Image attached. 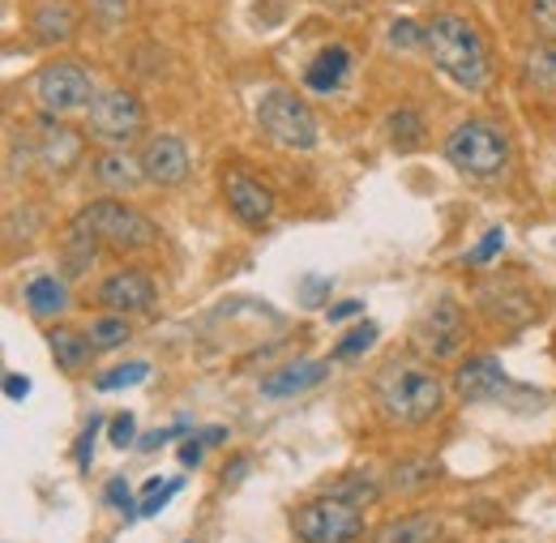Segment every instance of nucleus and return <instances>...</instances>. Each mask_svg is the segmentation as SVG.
<instances>
[{
	"label": "nucleus",
	"instance_id": "26",
	"mask_svg": "<svg viewBox=\"0 0 556 543\" xmlns=\"http://www.w3.org/2000/svg\"><path fill=\"white\" fill-rule=\"evenodd\" d=\"M180 488H185V479H159V476L146 479V483H141V492H146V496H141V505H138V518H154V514H159V509H163Z\"/></svg>",
	"mask_w": 556,
	"mask_h": 543
},
{
	"label": "nucleus",
	"instance_id": "43",
	"mask_svg": "<svg viewBox=\"0 0 556 543\" xmlns=\"http://www.w3.org/2000/svg\"><path fill=\"white\" fill-rule=\"evenodd\" d=\"M244 476H249V463H244V458H236V463L223 471V483H236V479H244Z\"/></svg>",
	"mask_w": 556,
	"mask_h": 543
},
{
	"label": "nucleus",
	"instance_id": "42",
	"mask_svg": "<svg viewBox=\"0 0 556 543\" xmlns=\"http://www.w3.org/2000/svg\"><path fill=\"white\" fill-rule=\"evenodd\" d=\"M198 441H202V445H223V441H227V428H202Z\"/></svg>",
	"mask_w": 556,
	"mask_h": 543
},
{
	"label": "nucleus",
	"instance_id": "41",
	"mask_svg": "<svg viewBox=\"0 0 556 543\" xmlns=\"http://www.w3.org/2000/svg\"><path fill=\"white\" fill-rule=\"evenodd\" d=\"M202 450H206V445H202L198 437H189V441L180 445V463H185V467H202Z\"/></svg>",
	"mask_w": 556,
	"mask_h": 543
},
{
	"label": "nucleus",
	"instance_id": "23",
	"mask_svg": "<svg viewBox=\"0 0 556 543\" xmlns=\"http://www.w3.org/2000/svg\"><path fill=\"white\" fill-rule=\"evenodd\" d=\"M437 476H441V467L432 458H407V463H399L390 471V488L394 492H424V488H432Z\"/></svg>",
	"mask_w": 556,
	"mask_h": 543
},
{
	"label": "nucleus",
	"instance_id": "10",
	"mask_svg": "<svg viewBox=\"0 0 556 543\" xmlns=\"http://www.w3.org/2000/svg\"><path fill=\"white\" fill-rule=\"evenodd\" d=\"M141 172H146V185H159V189H180L193 172V159H189V146L176 134H154L141 146Z\"/></svg>",
	"mask_w": 556,
	"mask_h": 543
},
{
	"label": "nucleus",
	"instance_id": "24",
	"mask_svg": "<svg viewBox=\"0 0 556 543\" xmlns=\"http://www.w3.org/2000/svg\"><path fill=\"white\" fill-rule=\"evenodd\" d=\"M86 334H90V342H94V351H112V346H125V342L134 339L129 321H125V317H116V313H103V317H94Z\"/></svg>",
	"mask_w": 556,
	"mask_h": 543
},
{
	"label": "nucleus",
	"instance_id": "28",
	"mask_svg": "<svg viewBox=\"0 0 556 543\" xmlns=\"http://www.w3.org/2000/svg\"><path fill=\"white\" fill-rule=\"evenodd\" d=\"M150 377V364L146 359H129V364H121V368H112V372H103L94 386L103 390V394H112V390H125V386H138Z\"/></svg>",
	"mask_w": 556,
	"mask_h": 543
},
{
	"label": "nucleus",
	"instance_id": "18",
	"mask_svg": "<svg viewBox=\"0 0 556 543\" xmlns=\"http://www.w3.org/2000/svg\"><path fill=\"white\" fill-rule=\"evenodd\" d=\"M351 73V56L343 43H330V48H321L308 68H304V86L308 90H317V94H334L339 86H343V77Z\"/></svg>",
	"mask_w": 556,
	"mask_h": 543
},
{
	"label": "nucleus",
	"instance_id": "30",
	"mask_svg": "<svg viewBox=\"0 0 556 543\" xmlns=\"http://www.w3.org/2000/svg\"><path fill=\"white\" fill-rule=\"evenodd\" d=\"M129 13H134V0H90V17H94L99 26H108V30L125 26Z\"/></svg>",
	"mask_w": 556,
	"mask_h": 543
},
{
	"label": "nucleus",
	"instance_id": "1",
	"mask_svg": "<svg viewBox=\"0 0 556 543\" xmlns=\"http://www.w3.org/2000/svg\"><path fill=\"white\" fill-rule=\"evenodd\" d=\"M372 399H377V411L394 428H428L445 407V381L428 364L390 359L372 377Z\"/></svg>",
	"mask_w": 556,
	"mask_h": 543
},
{
	"label": "nucleus",
	"instance_id": "15",
	"mask_svg": "<svg viewBox=\"0 0 556 543\" xmlns=\"http://www.w3.org/2000/svg\"><path fill=\"white\" fill-rule=\"evenodd\" d=\"M505 386H509V377H505L501 359H492V355L463 359V364L454 368V390H458V399H463V403H488V399H501V394H505Z\"/></svg>",
	"mask_w": 556,
	"mask_h": 543
},
{
	"label": "nucleus",
	"instance_id": "34",
	"mask_svg": "<svg viewBox=\"0 0 556 543\" xmlns=\"http://www.w3.org/2000/svg\"><path fill=\"white\" fill-rule=\"evenodd\" d=\"M390 43H394V48H403V52H407V48H424V26L407 22V17H403V22H394V26H390Z\"/></svg>",
	"mask_w": 556,
	"mask_h": 543
},
{
	"label": "nucleus",
	"instance_id": "11",
	"mask_svg": "<svg viewBox=\"0 0 556 543\" xmlns=\"http://www.w3.org/2000/svg\"><path fill=\"white\" fill-rule=\"evenodd\" d=\"M35 154H39L43 172L65 176V172H73V167L81 163L86 141H81V134H77L73 125H65L61 116H48V112H43V121H39V141H35Z\"/></svg>",
	"mask_w": 556,
	"mask_h": 543
},
{
	"label": "nucleus",
	"instance_id": "40",
	"mask_svg": "<svg viewBox=\"0 0 556 543\" xmlns=\"http://www.w3.org/2000/svg\"><path fill=\"white\" fill-rule=\"evenodd\" d=\"M4 394H9V399H26V394H30V377L9 372V377H4Z\"/></svg>",
	"mask_w": 556,
	"mask_h": 543
},
{
	"label": "nucleus",
	"instance_id": "37",
	"mask_svg": "<svg viewBox=\"0 0 556 543\" xmlns=\"http://www.w3.org/2000/svg\"><path fill=\"white\" fill-rule=\"evenodd\" d=\"M185 428H189V419H180V424H172V428H154V432H146V437H141V441H138V450H141V454H150V450H159V445H167L172 437H180Z\"/></svg>",
	"mask_w": 556,
	"mask_h": 543
},
{
	"label": "nucleus",
	"instance_id": "3",
	"mask_svg": "<svg viewBox=\"0 0 556 543\" xmlns=\"http://www.w3.org/2000/svg\"><path fill=\"white\" fill-rule=\"evenodd\" d=\"M73 231L90 236L103 249H121V253H141L159 244V227L141 214L138 205L125 198H94L73 214Z\"/></svg>",
	"mask_w": 556,
	"mask_h": 543
},
{
	"label": "nucleus",
	"instance_id": "4",
	"mask_svg": "<svg viewBox=\"0 0 556 543\" xmlns=\"http://www.w3.org/2000/svg\"><path fill=\"white\" fill-rule=\"evenodd\" d=\"M445 159L471 180H501L509 167V137L492 121H463L445 137Z\"/></svg>",
	"mask_w": 556,
	"mask_h": 543
},
{
	"label": "nucleus",
	"instance_id": "12",
	"mask_svg": "<svg viewBox=\"0 0 556 543\" xmlns=\"http://www.w3.org/2000/svg\"><path fill=\"white\" fill-rule=\"evenodd\" d=\"M416 339L432 359H450V355H458L463 342H467V321H463L458 304H454V300H441L437 308H428V317L419 321Z\"/></svg>",
	"mask_w": 556,
	"mask_h": 543
},
{
	"label": "nucleus",
	"instance_id": "5",
	"mask_svg": "<svg viewBox=\"0 0 556 543\" xmlns=\"http://www.w3.org/2000/svg\"><path fill=\"white\" fill-rule=\"evenodd\" d=\"M257 129L275 141L278 150H300V154H308V150H317V116L308 112V103L295 94V90H287V86H270V90H262V99H257Z\"/></svg>",
	"mask_w": 556,
	"mask_h": 543
},
{
	"label": "nucleus",
	"instance_id": "36",
	"mask_svg": "<svg viewBox=\"0 0 556 543\" xmlns=\"http://www.w3.org/2000/svg\"><path fill=\"white\" fill-rule=\"evenodd\" d=\"M99 428H103V419L94 415V419L86 424L81 441H77V471H90V458H94V437H99Z\"/></svg>",
	"mask_w": 556,
	"mask_h": 543
},
{
	"label": "nucleus",
	"instance_id": "9",
	"mask_svg": "<svg viewBox=\"0 0 556 543\" xmlns=\"http://www.w3.org/2000/svg\"><path fill=\"white\" fill-rule=\"evenodd\" d=\"M223 198H227V210L244 223V227H266L275 218V193L244 167H227L223 172Z\"/></svg>",
	"mask_w": 556,
	"mask_h": 543
},
{
	"label": "nucleus",
	"instance_id": "20",
	"mask_svg": "<svg viewBox=\"0 0 556 543\" xmlns=\"http://www.w3.org/2000/svg\"><path fill=\"white\" fill-rule=\"evenodd\" d=\"M522 86L531 94H556V39H540L522 52Z\"/></svg>",
	"mask_w": 556,
	"mask_h": 543
},
{
	"label": "nucleus",
	"instance_id": "14",
	"mask_svg": "<svg viewBox=\"0 0 556 543\" xmlns=\"http://www.w3.org/2000/svg\"><path fill=\"white\" fill-rule=\"evenodd\" d=\"M154 300H159V291L146 270H116L99 282V304L112 313H146V308H154Z\"/></svg>",
	"mask_w": 556,
	"mask_h": 543
},
{
	"label": "nucleus",
	"instance_id": "17",
	"mask_svg": "<svg viewBox=\"0 0 556 543\" xmlns=\"http://www.w3.org/2000/svg\"><path fill=\"white\" fill-rule=\"evenodd\" d=\"M326 377H330V364L326 359H300V364H287V368L270 372L262 381V394L266 399H291V394H304V390L321 386Z\"/></svg>",
	"mask_w": 556,
	"mask_h": 543
},
{
	"label": "nucleus",
	"instance_id": "35",
	"mask_svg": "<svg viewBox=\"0 0 556 543\" xmlns=\"http://www.w3.org/2000/svg\"><path fill=\"white\" fill-rule=\"evenodd\" d=\"M330 300V278H321V274H308V282L300 287V304H308V308H321Z\"/></svg>",
	"mask_w": 556,
	"mask_h": 543
},
{
	"label": "nucleus",
	"instance_id": "27",
	"mask_svg": "<svg viewBox=\"0 0 556 543\" xmlns=\"http://www.w3.org/2000/svg\"><path fill=\"white\" fill-rule=\"evenodd\" d=\"M390 137H394L399 150H416L419 141H424V121H419L416 108H399L390 116Z\"/></svg>",
	"mask_w": 556,
	"mask_h": 543
},
{
	"label": "nucleus",
	"instance_id": "25",
	"mask_svg": "<svg viewBox=\"0 0 556 543\" xmlns=\"http://www.w3.org/2000/svg\"><path fill=\"white\" fill-rule=\"evenodd\" d=\"M330 496H339V501H348V505H355V509H364V505H372L377 496H381V488L372 483L368 476H343L334 479L330 488H326Z\"/></svg>",
	"mask_w": 556,
	"mask_h": 543
},
{
	"label": "nucleus",
	"instance_id": "21",
	"mask_svg": "<svg viewBox=\"0 0 556 543\" xmlns=\"http://www.w3.org/2000/svg\"><path fill=\"white\" fill-rule=\"evenodd\" d=\"M437 535H441L437 514H407V518H390L386 527H377L372 543H432Z\"/></svg>",
	"mask_w": 556,
	"mask_h": 543
},
{
	"label": "nucleus",
	"instance_id": "29",
	"mask_svg": "<svg viewBox=\"0 0 556 543\" xmlns=\"http://www.w3.org/2000/svg\"><path fill=\"white\" fill-rule=\"evenodd\" d=\"M372 342H377V326H372V321H359L351 334H343V339H339V346H334V359H355V355H364Z\"/></svg>",
	"mask_w": 556,
	"mask_h": 543
},
{
	"label": "nucleus",
	"instance_id": "32",
	"mask_svg": "<svg viewBox=\"0 0 556 543\" xmlns=\"http://www.w3.org/2000/svg\"><path fill=\"white\" fill-rule=\"evenodd\" d=\"M527 17L544 39H556V0H527Z\"/></svg>",
	"mask_w": 556,
	"mask_h": 543
},
{
	"label": "nucleus",
	"instance_id": "19",
	"mask_svg": "<svg viewBox=\"0 0 556 543\" xmlns=\"http://www.w3.org/2000/svg\"><path fill=\"white\" fill-rule=\"evenodd\" d=\"M22 300H26V308H30L35 317L52 321V317H61V313L70 308V287H65V278H56V274H35V278L22 287Z\"/></svg>",
	"mask_w": 556,
	"mask_h": 543
},
{
	"label": "nucleus",
	"instance_id": "6",
	"mask_svg": "<svg viewBox=\"0 0 556 543\" xmlns=\"http://www.w3.org/2000/svg\"><path fill=\"white\" fill-rule=\"evenodd\" d=\"M364 509H355L348 501L321 492L317 501L300 505L291 518V531L300 543H355L364 535Z\"/></svg>",
	"mask_w": 556,
	"mask_h": 543
},
{
	"label": "nucleus",
	"instance_id": "16",
	"mask_svg": "<svg viewBox=\"0 0 556 543\" xmlns=\"http://www.w3.org/2000/svg\"><path fill=\"white\" fill-rule=\"evenodd\" d=\"M94 180H99L108 193L129 198L134 189L146 185V172H141V159H134L125 146H112V150H103V154L94 159Z\"/></svg>",
	"mask_w": 556,
	"mask_h": 543
},
{
	"label": "nucleus",
	"instance_id": "22",
	"mask_svg": "<svg viewBox=\"0 0 556 543\" xmlns=\"http://www.w3.org/2000/svg\"><path fill=\"white\" fill-rule=\"evenodd\" d=\"M48 346H52V359H56V368H65V372H77V368H86V364H90V351H94L90 334H81V330H70V326H56V330L48 334Z\"/></svg>",
	"mask_w": 556,
	"mask_h": 543
},
{
	"label": "nucleus",
	"instance_id": "7",
	"mask_svg": "<svg viewBox=\"0 0 556 543\" xmlns=\"http://www.w3.org/2000/svg\"><path fill=\"white\" fill-rule=\"evenodd\" d=\"M35 99L48 116H73V112H90V103L99 99L90 68L77 61H52L35 73Z\"/></svg>",
	"mask_w": 556,
	"mask_h": 543
},
{
	"label": "nucleus",
	"instance_id": "38",
	"mask_svg": "<svg viewBox=\"0 0 556 543\" xmlns=\"http://www.w3.org/2000/svg\"><path fill=\"white\" fill-rule=\"evenodd\" d=\"M108 505L125 509V518H138V509H134V492H129L125 479H112V483H108Z\"/></svg>",
	"mask_w": 556,
	"mask_h": 543
},
{
	"label": "nucleus",
	"instance_id": "33",
	"mask_svg": "<svg viewBox=\"0 0 556 543\" xmlns=\"http://www.w3.org/2000/svg\"><path fill=\"white\" fill-rule=\"evenodd\" d=\"M501 249H505V231H501V227H492L484 240H480V244L467 253V262H471V266H484V262H492Z\"/></svg>",
	"mask_w": 556,
	"mask_h": 543
},
{
	"label": "nucleus",
	"instance_id": "39",
	"mask_svg": "<svg viewBox=\"0 0 556 543\" xmlns=\"http://www.w3.org/2000/svg\"><path fill=\"white\" fill-rule=\"evenodd\" d=\"M355 313H364V304H359V300H343V304H326V317H330V321H351Z\"/></svg>",
	"mask_w": 556,
	"mask_h": 543
},
{
	"label": "nucleus",
	"instance_id": "31",
	"mask_svg": "<svg viewBox=\"0 0 556 543\" xmlns=\"http://www.w3.org/2000/svg\"><path fill=\"white\" fill-rule=\"evenodd\" d=\"M134 437H138V419H134V411L112 415V424H108V441H112V450H129Z\"/></svg>",
	"mask_w": 556,
	"mask_h": 543
},
{
	"label": "nucleus",
	"instance_id": "13",
	"mask_svg": "<svg viewBox=\"0 0 556 543\" xmlns=\"http://www.w3.org/2000/svg\"><path fill=\"white\" fill-rule=\"evenodd\" d=\"M26 30L39 48H61V43L77 39L81 13H77L73 0H35L30 13H26Z\"/></svg>",
	"mask_w": 556,
	"mask_h": 543
},
{
	"label": "nucleus",
	"instance_id": "8",
	"mask_svg": "<svg viewBox=\"0 0 556 543\" xmlns=\"http://www.w3.org/2000/svg\"><path fill=\"white\" fill-rule=\"evenodd\" d=\"M90 134L108 146H129L146 129V103L138 90L129 86H108L99 90V99L90 103Z\"/></svg>",
	"mask_w": 556,
	"mask_h": 543
},
{
	"label": "nucleus",
	"instance_id": "2",
	"mask_svg": "<svg viewBox=\"0 0 556 543\" xmlns=\"http://www.w3.org/2000/svg\"><path fill=\"white\" fill-rule=\"evenodd\" d=\"M424 52L432 56V65L441 68L454 86L480 94L492 81V61H488V48L480 39V30L458 17V13H437L428 26H424Z\"/></svg>",
	"mask_w": 556,
	"mask_h": 543
}]
</instances>
